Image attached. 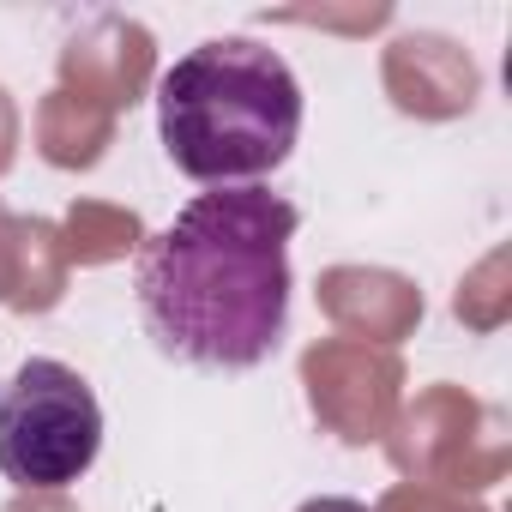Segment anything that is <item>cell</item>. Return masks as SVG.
<instances>
[{
  "label": "cell",
  "mask_w": 512,
  "mask_h": 512,
  "mask_svg": "<svg viewBox=\"0 0 512 512\" xmlns=\"http://www.w3.org/2000/svg\"><path fill=\"white\" fill-rule=\"evenodd\" d=\"M386 79L398 91V109H410V115H458L476 97V67L446 37H404V43H392Z\"/></svg>",
  "instance_id": "5b68a950"
},
{
  "label": "cell",
  "mask_w": 512,
  "mask_h": 512,
  "mask_svg": "<svg viewBox=\"0 0 512 512\" xmlns=\"http://www.w3.org/2000/svg\"><path fill=\"white\" fill-rule=\"evenodd\" d=\"M374 512H476V506H464V500H452V494H434V488H398V494H386Z\"/></svg>",
  "instance_id": "8fae6325"
},
{
  "label": "cell",
  "mask_w": 512,
  "mask_h": 512,
  "mask_svg": "<svg viewBox=\"0 0 512 512\" xmlns=\"http://www.w3.org/2000/svg\"><path fill=\"white\" fill-rule=\"evenodd\" d=\"M296 205L266 187L199 193L139 260V308L163 350L253 368L284 338Z\"/></svg>",
  "instance_id": "6da1fadb"
},
{
  "label": "cell",
  "mask_w": 512,
  "mask_h": 512,
  "mask_svg": "<svg viewBox=\"0 0 512 512\" xmlns=\"http://www.w3.org/2000/svg\"><path fill=\"white\" fill-rule=\"evenodd\" d=\"M7 512H73L61 494H25V500H13Z\"/></svg>",
  "instance_id": "7c38bea8"
},
{
  "label": "cell",
  "mask_w": 512,
  "mask_h": 512,
  "mask_svg": "<svg viewBox=\"0 0 512 512\" xmlns=\"http://www.w3.org/2000/svg\"><path fill=\"white\" fill-rule=\"evenodd\" d=\"M13 163V103H7V91H0V169Z\"/></svg>",
  "instance_id": "4fadbf2b"
},
{
  "label": "cell",
  "mask_w": 512,
  "mask_h": 512,
  "mask_svg": "<svg viewBox=\"0 0 512 512\" xmlns=\"http://www.w3.org/2000/svg\"><path fill=\"white\" fill-rule=\"evenodd\" d=\"M67 235H73L67 247L79 253V260H109V253L133 247L139 223H133V217H115V211H97V205H79L73 223H67Z\"/></svg>",
  "instance_id": "30bf717a"
},
{
  "label": "cell",
  "mask_w": 512,
  "mask_h": 512,
  "mask_svg": "<svg viewBox=\"0 0 512 512\" xmlns=\"http://www.w3.org/2000/svg\"><path fill=\"white\" fill-rule=\"evenodd\" d=\"M109 43H115V49H97V37L73 43V49H67V73L103 67L97 103H133V97H139V79H145V67H151V37H145L139 25H115Z\"/></svg>",
  "instance_id": "ba28073f"
},
{
  "label": "cell",
  "mask_w": 512,
  "mask_h": 512,
  "mask_svg": "<svg viewBox=\"0 0 512 512\" xmlns=\"http://www.w3.org/2000/svg\"><path fill=\"white\" fill-rule=\"evenodd\" d=\"M302 512H374V506H362V500H338V494H320V500H308Z\"/></svg>",
  "instance_id": "5bb4252c"
},
{
  "label": "cell",
  "mask_w": 512,
  "mask_h": 512,
  "mask_svg": "<svg viewBox=\"0 0 512 512\" xmlns=\"http://www.w3.org/2000/svg\"><path fill=\"white\" fill-rule=\"evenodd\" d=\"M61 278H67L61 229L43 217L19 223V217L0 211V302L7 308H55Z\"/></svg>",
  "instance_id": "8992f818"
},
{
  "label": "cell",
  "mask_w": 512,
  "mask_h": 512,
  "mask_svg": "<svg viewBox=\"0 0 512 512\" xmlns=\"http://www.w3.org/2000/svg\"><path fill=\"white\" fill-rule=\"evenodd\" d=\"M103 446V410L85 374L67 362H25L0 398V476L25 494H61L91 470Z\"/></svg>",
  "instance_id": "3957f363"
},
{
  "label": "cell",
  "mask_w": 512,
  "mask_h": 512,
  "mask_svg": "<svg viewBox=\"0 0 512 512\" xmlns=\"http://www.w3.org/2000/svg\"><path fill=\"white\" fill-rule=\"evenodd\" d=\"M320 302H326V314L338 326H356L368 338H398L422 314V296L404 278H392V272H350V266L344 272H326Z\"/></svg>",
  "instance_id": "52a82bcc"
},
{
  "label": "cell",
  "mask_w": 512,
  "mask_h": 512,
  "mask_svg": "<svg viewBox=\"0 0 512 512\" xmlns=\"http://www.w3.org/2000/svg\"><path fill=\"white\" fill-rule=\"evenodd\" d=\"M157 121L175 169L223 187L290 157L302 133V85L278 49L253 37H211L163 73Z\"/></svg>",
  "instance_id": "7a4b0ae2"
},
{
  "label": "cell",
  "mask_w": 512,
  "mask_h": 512,
  "mask_svg": "<svg viewBox=\"0 0 512 512\" xmlns=\"http://www.w3.org/2000/svg\"><path fill=\"white\" fill-rule=\"evenodd\" d=\"M302 380H308L314 416L362 446V440H380V428L392 422L404 368H398V356L368 350L362 338H332L302 356Z\"/></svg>",
  "instance_id": "277c9868"
},
{
  "label": "cell",
  "mask_w": 512,
  "mask_h": 512,
  "mask_svg": "<svg viewBox=\"0 0 512 512\" xmlns=\"http://www.w3.org/2000/svg\"><path fill=\"white\" fill-rule=\"evenodd\" d=\"M103 139H109V115L103 109L79 103L73 91L49 97V109H43V151H49V163H67V169L73 163H97Z\"/></svg>",
  "instance_id": "9c48e42d"
}]
</instances>
